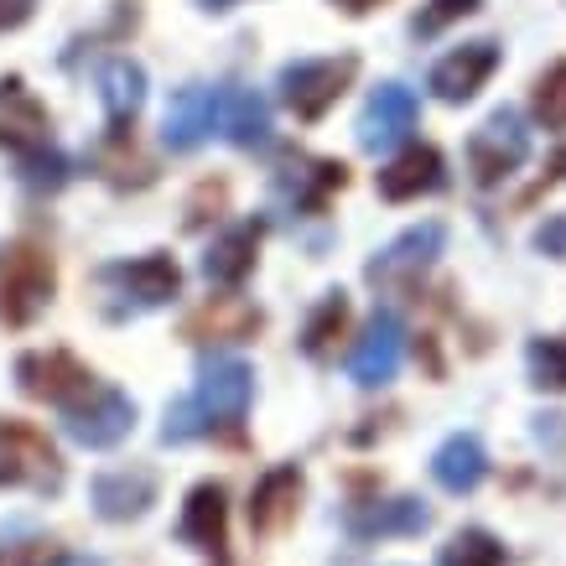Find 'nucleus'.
<instances>
[{
    "label": "nucleus",
    "mask_w": 566,
    "mask_h": 566,
    "mask_svg": "<svg viewBox=\"0 0 566 566\" xmlns=\"http://www.w3.org/2000/svg\"><path fill=\"white\" fill-rule=\"evenodd\" d=\"M525 156H531V130H525V120H520L515 109H494V115L468 136V177H473L479 188H499L510 172L525 167Z\"/></svg>",
    "instance_id": "obj_5"
},
{
    "label": "nucleus",
    "mask_w": 566,
    "mask_h": 566,
    "mask_svg": "<svg viewBox=\"0 0 566 566\" xmlns=\"http://www.w3.org/2000/svg\"><path fill=\"white\" fill-rule=\"evenodd\" d=\"M94 167H99V177L115 182V188H146V182H151V161L136 151L130 130H120V125H109V136L99 140Z\"/></svg>",
    "instance_id": "obj_26"
},
{
    "label": "nucleus",
    "mask_w": 566,
    "mask_h": 566,
    "mask_svg": "<svg viewBox=\"0 0 566 566\" xmlns=\"http://www.w3.org/2000/svg\"><path fill=\"white\" fill-rule=\"evenodd\" d=\"M348 317H354L348 292H327L323 302L312 307L307 327H302V354H307V359H327V354L338 348V338L348 333Z\"/></svg>",
    "instance_id": "obj_27"
},
{
    "label": "nucleus",
    "mask_w": 566,
    "mask_h": 566,
    "mask_svg": "<svg viewBox=\"0 0 566 566\" xmlns=\"http://www.w3.org/2000/svg\"><path fill=\"white\" fill-rule=\"evenodd\" d=\"M88 504L94 515L109 520V525H130L156 504V473L146 468H115V473H99L88 483Z\"/></svg>",
    "instance_id": "obj_16"
},
{
    "label": "nucleus",
    "mask_w": 566,
    "mask_h": 566,
    "mask_svg": "<svg viewBox=\"0 0 566 566\" xmlns=\"http://www.w3.org/2000/svg\"><path fill=\"white\" fill-rule=\"evenodd\" d=\"M535 244H541V250H546V255L566 260V219L546 223V229H541V234H535Z\"/></svg>",
    "instance_id": "obj_34"
},
{
    "label": "nucleus",
    "mask_w": 566,
    "mask_h": 566,
    "mask_svg": "<svg viewBox=\"0 0 566 566\" xmlns=\"http://www.w3.org/2000/svg\"><path fill=\"white\" fill-rule=\"evenodd\" d=\"M213 130H219V88H208V84L177 88L172 104H167V120H161V140L177 156H188L203 140H213Z\"/></svg>",
    "instance_id": "obj_13"
},
{
    "label": "nucleus",
    "mask_w": 566,
    "mask_h": 566,
    "mask_svg": "<svg viewBox=\"0 0 566 566\" xmlns=\"http://www.w3.org/2000/svg\"><path fill=\"white\" fill-rule=\"evenodd\" d=\"M354 73H359V57H354V52H344V57H296V63L281 69V99L292 104L296 120L317 125L327 109L348 94Z\"/></svg>",
    "instance_id": "obj_3"
},
{
    "label": "nucleus",
    "mask_w": 566,
    "mask_h": 566,
    "mask_svg": "<svg viewBox=\"0 0 566 566\" xmlns=\"http://www.w3.org/2000/svg\"><path fill=\"white\" fill-rule=\"evenodd\" d=\"M442 182H447V167L437 146H406L390 167H379V198L385 203H411L421 192H437Z\"/></svg>",
    "instance_id": "obj_18"
},
{
    "label": "nucleus",
    "mask_w": 566,
    "mask_h": 566,
    "mask_svg": "<svg viewBox=\"0 0 566 566\" xmlns=\"http://www.w3.org/2000/svg\"><path fill=\"white\" fill-rule=\"evenodd\" d=\"M99 286H109L115 296H125L120 317L130 312H151V307H167V302H177V292H182V271H177L172 255H140V260H115V265H104L99 271Z\"/></svg>",
    "instance_id": "obj_6"
},
{
    "label": "nucleus",
    "mask_w": 566,
    "mask_h": 566,
    "mask_svg": "<svg viewBox=\"0 0 566 566\" xmlns=\"http://www.w3.org/2000/svg\"><path fill=\"white\" fill-rule=\"evenodd\" d=\"M198 6H203V11H229L234 0H198Z\"/></svg>",
    "instance_id": "obj_37"
},
{
    "label": "nucleus",
    "mask_w": 566,
    "mask_h": 566,
    "mask_svg": "<svg viewBox=\"0 0 566 566\" xmlns=\"http://www.w3.org/2000/svg\"><path fill=\"white\" fill-rule=\"evenodd\" d=\"M260 307H250L244 296H213L198 312L182 317V338L188 344H244L260 333Z\"/></svg>",
    "instance_id": "obj_17"
},
{
    "label": "nucleus",
    "mask_w": 566,
    "mask_h": 566,
    "mask_svg": "<svg viewBox=\"0 0 566 566\" xmlns=\"http://www.w3.org/2000/svg\"><path fill=\"white\" fill-rule=\"evenodd\" d=\"M250 400H255V369L234 354H208L198 364V390L167 406L161 442L182 447L198 442V437H213V431H240L244 416H250Z\"/></svg>",
    "instance_id": "obj_1"
},
{
    "label": "nucleus",
    "mask_w": 566,
    "mask_h": 566,
    "mask_svg": "<svg viewBox=\"0 0 566 566\" xmlns=\"http://www.w3.org/2000/svg\"><path fill=\"white\" fill-rule=\"evenodd\" d=\"M416 115H421V104L406 84H379L359 109V125H354V136H359L364 151H395L400 140L416 130Z\"/></svg>",
    "instance_id": "obj_10"
},
{
    "label": "nucleus",
    "mask_w": 566,
    "mask_h": 566,
    "mask_svg": "<svg viewBox=\"0 0 566 566\" xmlns=\"http://www.w3.org/2000/svg\"><path fill=\"white\" fill-rule=\"evenodd\" d=\"M400 354H406V323H400L395 312H375V317L364 323L354 354H348V379L364 385V390L390 385L395 369H400Z\"/></svg>",
    "instance_id": "obj_11"
},
{
    "label": "nucleus",
    "mask_w": 566,
    "mask_h": 566,
    "mask_svg": "<svg viewBox=\"0 0 566 566\" xmlns=\"http://www.w3.org/2000/svg\"><path fill=\"white\" fill-rule=\"evenodd\" d=\"M99 104L109 125H136V115L146 109V69L136 57H109L99 69Z\"/></svg>",
    "instance_id": "obj_24"
},
{
    "label": "nucleus",
    "mask_w": 566,
    "mask_h": 566,
    "mask_svg": "<svg viewBox=\"0 0 566 566\" xmlns=\"http://www.w3.org/2000/svg\"><path fill=\"white\" fill-rule=\"evenodd\" d=\"M260 240H265V219H250V223H234V229H223L219 240L208 244V255H203L208 286H240L244 275L255 271Z\"/></svg>",
    "instance_id": "obj_19"
},
{
    "label": "nucleus",
    "mask_w": 566,
    "mask_h": 566,
    "mask_svg": "<svg viewBox=\"0 0 566 566\" xmlns=\"http://www.w3.org/2000/svg\"><path fill=\"white\" fill-rule=\"evenodd\" d=\"M479 6H483V0H431L427 11L416 17V27H411V32H416V36H437V32H442V27H452V21L473 17Z\"/></svg>",
    "instance_id": "obj_32"
},
{
    "label": "nucleus",
    "mask_w": 566,
    "mask_h": 566,
    "mask_svg": "<svg viewBox=\"0 0 566 566\" xmlns=\"http://www.w3.org/2000/svg\"><path fill=\"white\" fill-rule=\"evenodd\" d=\"M442 244H447V229L437 219H427V223H416V229H406L400 240L385 244V250L369 260V271H364V275H369L375 286H390V292H400V286L421 281V275L437 265Z\"/></svg>",
    "instance_id": "obj_9"
},
{
    "label": "nucleus",
    "mask_w": 566,
    "mask_h": 566,
    "mask_svg": "<svg viewBox=\"0 0 566 566\" xmlns=\"http://www.w3.org/2000/svg\"><path fill=\"white\" fill-rule=\"evenodd\" d=\"M344 520L348 535L379 541V535H421L431 525V510L421 499H379V504H354Z\"/></svg>",
    "instance_id": "obj_21"
},
{
    "label": "nucleus",
    "mask_w": 566,
    "mask_h": 566,
    "mask_svg": "<svg viewBox=\"0 0 566 566\" xmlns=\"http://www.w3.org/2000/svg\"><path fill=\"white\" fill-rule=\"evenodd\" d=\"M63 431H69L78 447L88 452H104V447H120L130 431H136V400L115 385H99L94 395H84L78 406L63 411Z\"/></svg>",
    "instance_id": "obj_8"
},
{
    "label": "nucleus",
    "mask_w": 566,
    "mask_h": 566,
    "mask_svg": "<svg viewBox=\"0 0 566 566\" xmlns=\"http://www.w3.org/2000/svg\"><path fill=\"white\" fill-rule=\"evenodd\" d=\"M494 69H499V48H494V42H463V48H452L442 63L431 69L427 88L442 104H468L483 84H489V73H494Z\"/></svg>",
    "instance_id": "obj_15"
},
{
    "label": "nucleus",
    "mask_w": 566,
    "mask_h": 566,
    "mask_svg": "<svg viewBox=\"0 0 566 566\" xmlns=\"http://www.w3.org/2000/svg\"><path fill=\"white\" fill-rule=\"evenodd\" d=\"M69 156L57 151V146H27V151H17V177L27 182L32 192H57L63 182H69Z\"/></svg>",
    "instance_id": "obj_28"
},
{
    "label": "nucleus",
    "mask_w": 566,
    "mask_h": 566,
    "mask_svg": "<svg viewBox=\"0 0 566 566\" xmlns=\"http://www.w3.org/2000/svg\"><path fill=\"white\" fill-rule=\"evenodd\" d=\"M333 6H338L344 17H369V11H375L379 0H333Z\"/></svg>",
    "instance_id": "obj_35"
},
{
    "label": "nucleus",
    "mask_w": 566,
    "mask_h": 566,
    "mask_svg": "<svg viewBox=\"0 0 566 566\" xmlns=\"http://www.w3.org/2000/svg\"><path fill=\"white\" fill-rule=\"evenodd\" d=\"M219 136H229L240 151H260L271 146V104L255 88L223 84L219 88Z\"/></svg>",
    "instance_id": "obj_20"
},
{
    "label": "nucleus",
    "mask_w": 566,
    "mask_h": 566,
    "mask_svg": "<svg viewBox=\"0 0 566 566\" xmlns=\"http://www.w3.org/2000/svg\"><path fill=\"white\" fill-rule=\"evenodd\" d=\"M17 385H21V395H32V400H48V406H57V411H69V406H78L84 395L99 390V379L88 375V369L73 359L69 348H48V354H21V359H17Z\"/></svg>",
    "instance_id": "obj_7"
},
{
    "label": "nucleus",
    "mask_w": 566,
    "mask_h": 566,
    "mask_svg": "<svg viewBox=\"0 0 566 566\" xmlns=\"http://www.w3.org/2000/svg\"><path fill=\"white\" fill-rule=\"evenodd\" d=\"M302 494H307V479L296 463H281L271 473H260V483L250 489V531L255 535H281L302 510Z\"/></svg>",
    "instance_id": "obj_14"
},
{
    "label": "nucleus",
    "mask_w": 566,
    "mask_h": 566,
    "mask_svg": "<svg viewBox=\"0 0 566 566\" xmlns=\"http://www.w3.org/2000/svg\"><path fill=\"white\" fill-rule=\"evenodd\" d=\"M535 115H541L546 130H566V57L541 73V84H535Z\"/></svg>",
    "instance_id": "obj_31"
},
{
    "label": "nucleus",
    "mask_w": 566,
    "mask_h": 566,
    "mask_svg": "<svg viewBox=\"0 0 566 566\" xmlns=\"http://www.w3.org/2000/svg\"><path fill=\"white\" fill-rule=\"evenodd\" d=\"M36 11V0H0V32H17V27H27Z\"/></svg>",
    "instance_id": "obj_33"
},
{
    "label": "nucleus",
    "mask_w": 566,
    "mask_h": 566,
    "mask_svg": "<svg viewBox=\"0 0 566 566\" xmlns=\"http://www.w3.org/2000/svg\"><path fill=\"white\" fill-rule=\"evenodd\" d=\"M48 140V109L27 94L21 78H0V146L27 151Z\"/></svg>",
    "instance_id": "obj_23"
},
{
    "label": "nucleus",
    "mask_w": 566,
    "mask_h": 566,
    "mask_svg": "<svg viewBox=\"0 0 566 566\" xmlns=\"http://www.w3.org/2000/svg\"><path fill=\"white\" fill-rule=\"evenodd\" d=\"M546 182H566V151L551 156V177H546Z\"/></svg>",
    "instance_id": "obj_36"
},
{
    "label": "nucleus",
    "mask_w": 566,
    "mask_h": 566,
    "mask_svg": "<svg viewBox=\"0 0 566 566\" xmlns=\"http://www.w3.org/2000/svg\"><path fill=\"white\" fill-rule=\"evenodd\" d=\"M531 385L541 390H566V338H531Z\"/></svg>",
    "instance_id": "obj_30"
},
{
    "label": "nucleus",
    "mask_w": 566,
    "mask_h": 566,
    "mask_svg": "<svg viewBox=\"0 0 566 566\" xmlns=\"http://www.w3.org/2000/svg\"><path fill=\"white\" fill-rule=\"evenodd\" d=\"M437 566H504V546L489 531H458L442 546Z\"/></svg>",
    "instance_id": "obj_29"
},
{
    "label": "nucleus",
    "mask_w": 566,
    "mask_h": 566,
    "mask_svg": "<svg viewBox=\"0 0 566 566\" xmlns=\"http://www.w3.org/2000/svg\"><path fill=\"white\" fill-rule=\"evenodd\" d=\"M489 473V452L473 431H452L442 447H437V458H431V479L442 483L447 494H473Z\"/></svg>",
    "instance_id": "obj_22"
},
{
    "label": "nucleus",
    "mask_w": 566,
    "mask_h": 566,
    "mask_svg": "<svg viewBox=\"0 0 566 566\" xmlns=\"http://www.w3.org/2000/svg\"><path fill=\"white\" fill-rule=\"evenodd\" d=\"M338 188H348V167L344 161H302L281 177V192L296 203V213H323L327 198Z\"/></svg>",
    "instance_id": "obj_25"
},
{
    "label": "nucleus",
    "mask_w": 566,
    "mask_h": 566,
    "mask_svg": "<svg viewBox=\"0 0 566 566\" xmlns=\"http://www.w3.org/2000/svg\"><path fill=\"white\" fill-rule=\"evenodd\" d=\"M177 535L188 541L192 551L213 556L219 566H229V494L223 483H198L182 504V520H177Z\"/></svg>",
    "instance_id": "obj_12"
},
{
    "label": "nucleus",
    "mask_w": 566,
    "mask_h": 566,
    "mask_svg": "<svg viewBox=\"0 0 566 566\" xmlns=\"http://www.w3.org/2000/svg\"><path fill=\"white\" fill-rule=\"evenodd\" d=\"M0 489H27V494H57L63 489V458L48 442V431L0 416Z\"/></svg>",
    "instance_id": "obj_2"
},
{
    "label": "nucleus",
    "mask_w": 566,
    "mask_h": 566,
    "mask_svg": "<svg viewBox=\"0 0 566 566\" xmlns=\"http://www.w3.org/2000/svg\"><path fill=\"white\" fill-rule=\"evenodd\" d=\"M52 292H57V271H52L48 250H36V244L6 250V260H0V323L27 327L52 302Z\"/></svg>",
    "instance_id": "obj_4"
}]
</instances>
